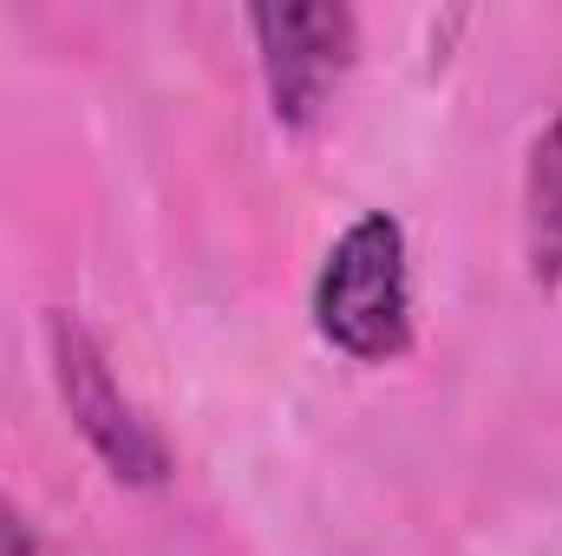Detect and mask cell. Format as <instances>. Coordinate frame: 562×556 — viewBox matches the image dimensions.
<instances>
[{"mask_svg": "<svg viewBox=\"0 0 562 556\" xmlns=\"http://www.w3.org/2000/svg\"><path fill=\"white\" fill-rule=\"evenodd\" d=\"M314 327L347 360H400L413 347V269H406V230L386 210H367L340 230L314 276Z\"/></svg>", "mask_w": 562, "mask_h": 556, "instance_id": "cell-1", "label": "cell"}, {"mask_svg": "<svg viewBox=\"0 0 562 556\" xmlns=\"http://www.w3.org/2000/svg\"><path fill=\"white\" fill-rule=\"evenodd\" d=\"M46 341H53L59 400H66L72 425L86 432V445L105 458V471H112L119 485H164V478H170V452H164L157 425L125 400V387H119L105 347L92 341V327L72 321V314H53V321H46Z\"/></svg>", "mask_w": 562, "mask_h": 556, "instance_id": "cell-2", "label": "cell"}, {"mask_svg": "<svg viewBox=\"0 0 562 556\" xmlns=\"http://www.w3.org/2000/svg\"><path fill=\"white\" fill-rule=\"evenodd\" d=\"M256 53H262V79H269V105L281 125H314L334 99V86L353 66V13L334 0H281L249 13Z\"/></svg>", "mask_w": 562, "mask_h": 556, "instance_id": "cell-3", "label": "cell"}, {"mask_svg": "<svg viewBox=\"0 0 562 556\" xmlns=\"http://www.w3.org/2000/svg\"><path fill=\"white\" fill-rule=\"evenodd\" d=\"M562 236V125L537 144V269H557Z\"/></svg>", "mask_w": 562, "mask_h": 556, "instance_id": "cell-4", "label": "cell"}, {"mask_svg": "<svg viewBox=\"0 0 562 556\" xmlns=\"http://www.w3.org/2000/svg\"><path fill=\"white\" fill-rule=\"evenodd\" d=\"M0 556H40L33 551V531H26L20 511H7V504H0Z\"/></svg>", "mask_w": 562, "mask_h": 556, "instance_id": "cell-5", "label": "cell"}]
</instances>
